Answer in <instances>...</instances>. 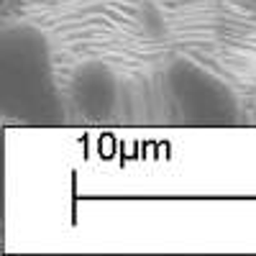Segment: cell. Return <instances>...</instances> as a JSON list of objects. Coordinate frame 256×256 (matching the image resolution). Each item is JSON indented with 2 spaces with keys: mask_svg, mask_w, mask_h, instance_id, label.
<instances>
[{
  "mask_svg": "<svg viewBox=\"0 0 256 256\" xmlns=\"http://www.w3.org/2000/svg\"><path fill=\"white\" fill-rule=\"evenodd\" d=\"M0 64L6 108L28 123H52L59 102L46 36L26 24L6 28L0 36Z\"/></svg>",
  "mask_w": 256,
  "mask_h": 256,
  "instance_id": "1",
  "label": "cell"
},
{
  "mask_svg": "<svg viewBox=\"0 0 256 256\" xmlns=\"http://www.w3.org/2000/svg\"><path fill=\"white\" fill-rule=\"evenodd\" d=\"M164 88L184 126H236L241 118L230 88L195 62H174L164 72Z\"/></svg>",
  "mask_w": 256,
  "mask_h": 256,
  "instance_id": "2",
  "label": "cell"
},
{
  "mask_svg": "<svg viewBox=\"0 0 256 256\" xmlns=\"http://www.w3.org/2000/svg\"><path fill=\"white\" fill-rule=\"evenodd\" d=\"M70 98L84 120L92 123L108 120L120 102L118 74L105 62H84L72 72Z\"/></svg>",
  "mask_w": 256,
  "mask_h": 256,
  "instance_id": "3",
  "label": "cell"
},
{
  "mask_svg": "<svg viewBox=\"0 0 256 256\" xmlns=\"http://www.w3.org/2000/svg\"><path fill=\"white\" fill-rule=\"evenodd\" d=\"M251 120L256 123V100H254V110H251Z\"/></svg>",
  "mask_w": 256,
  "mask_h": 256,
  "instance_id": "4",
  "label": "cell"
}]
</instances>
